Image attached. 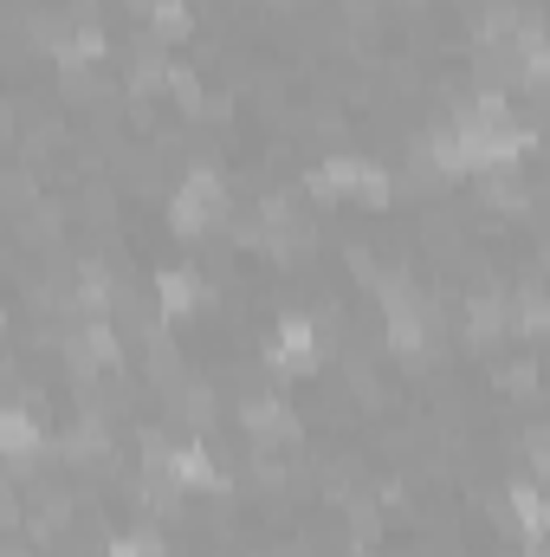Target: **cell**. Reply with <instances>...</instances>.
<instances>
[{
	"mask_svg": "<svg viewBox=\"0 0 550 557\" xmlns=\"http://www.w3.org/2000/svg\"><path fill=\"white\" fill-rule=\"evenodd\" d=\"M311 195H350V201H363V208H389V195H396V175L383 169V162H370V156H337V162H324V169H311Z\"/></svg>",
	"mask_w": 550,
	"mask_h": 557,
	"instance_id": "6da1fadb",
	"label": "cell"
},
{
	"mask_svg": "<svg viewBox=\"0 0 550 557\" xmlns=\"http://www.w3.org/2000/svg\"><path fill=\"white\" fill-rule=\"evenodd\" d=\"M168 221H175V234H214V227H227V221H234L227 182H221L214 169H188V182H182L175 201H168Z\"/></svg>",
	"mask_w": 550,
	"mask_h": 557,
	"instance_id": "7a4b0ae2",
	"label": "cell"
},
{
	"mask_svg": "<svg viewBox=\"0 0 550 557\" xmlns=\"http://www.w3.org/2000/svg\"><path fill=\"white\" fill-rule=\"evenodd\" d=\"M266 363H273V376H311L317 370V324L311 318H278Z\"/></svg>",
	"mask_w": 550,
	"mask_h": 557,
	"instance_id": "3957f363",
	"label": "cell"
},
{
	"mask_svg": "<svg viewBox=\"0 0 550 557\" xmlns=\"http://www.w3.org/2000/svg\"><path fill=\"white\" fill-rule=\"evenodd\" d=\"M240 428H247L260 447H291V441H298V416H291L278 396H247V403H240Z\"/></svg>",
	"mask_w": 550,
	"mask_h": 557,
	"instance_id": "277c9868",
	"label": "cell"
},
{
	"mask_svg": "<svg viewBox=\"0 0 550 557\" xmlns=\"http://www.w3.org/2000/svg\"><path fill=\"white\" fill-rule=\"evenodd\" d=\"M65 357H72V370L78 376H91V370H117V331L111 324H78L72 337H65Z\"/></svg>",
	"mask_w": 550,
	"mask_h": 557,
	"instance_id": "5b68a950",
	"label": "cell"
},
{
	"mask_svg": "<svg viewBox=\"0 0 550 557\" xmlns=\"http://www.w3.org/2000/svg\"><path fill=\"white\" fill-rule=\"evenodd\" d=\"M168 480H175V486H188V493H227V473L208 460V447H201V441L168 447Z\"/></svg>",
	"mask_w": 550,
	"mask_h": 557,
	"instance_id": "8992f818",
	"label": "cell"
},
{
	"mask_svg": "<svg viewBox=\"0 0 550 557\" xmlns=\"http://www.w3.org/2000/svg\"><path fill=\"white\" fill-rule=\"evenodd\" d=\"M201 305H208L201 273H188V267L155 273V311H162V318H188V311H201Z\"/></svg>",
	"mask_w": 550,
	"mask_h": 557,
	"instance_id": "52a82bcc",
	"label": "cell"
},
{
	"mask_svg": "<svg viewBox=\"0 0 550 557\" xmlns=\"http://www.w3.org/2000/svg\"><path fill=\"white\" fill-rule=\"evenodd\" d=\"M0 454H7V460H20V467L46 454V428H39L33 409H0Z\"/></svg>",
	"mask_w": 550,
	"mask_h": 557,
	"instance_id": "ba28073f",
	"label": "cell"
},
{
	"mask_svg": "<svg viewBox=\"0 0 550 557\" xmlns=\"http://www.w3.org/2000/svg\"><path fill=\"white\" fill-rule=\"evenodd\" d=\"M389 318V344L402 350V357H427L434 350V311L414 298V305H402V311H383Z\"/></svg>",
	"mask_w": 550,
	"mask_h": 557,
	"instance_id": "9c48e42d",
	"label": "cell"
},
{
	"mask_svg": "<svg viewBox=\"0 0 550 557\" xmlns=\"http://www.w3.org/2000/svg\"><path fill=\"white\" fill-rule=\"evenodd\" d=\"M505 331H512V305H505L499 292H479V298L466 305V337H473V344H499Z\"/></svg>",
	"mask_w": 550,
	"mask_h": 557,
	"instance_id": "30bf717a",
	"label": "cell"
},
{
	"mask_svg": "<svg viewBox=\"0 0 550 557\" xmlns=\"http://www.w3.org/2000/svg\"><path fill=\"white\" fill-rule=\"evenodd\" d=\"M162 403H168V416H175V421H188L195 434H201V428L214 421V396H208L201 383H175V389H168Z\"/></svg>",
	"mask_w": 550,
	"mask_h": 557,
	"instance_id": "8fae6325",
	"label": "cell"
},
{
	"mask_svg": "<svg viewBox=\"0 0 550 557\" xmlns=\"http://www.w3.org/2000/svg\"><path fill=\"white\" fill-rule=\"evenodd\" d=\"M59 454H65L72 467H85V460H104V454H111V434H104V421H78V428L59 441Z\"/></svg>",
	"mask_w": 550,
	"mask_h": 557,
	"instance_id": "7c38bea8",
	"label": "cell"
},
{
	"mask_svg": "<svg viewBox=\"0 0 550 557\" xmlns=\"http://www.w3.org/2000/svg\"><path fill=\"white\" fill-rule=\"evenodd\" d=\"M505 499H512V519H518L525 545H538V539H545V499H538V486H532V480H518Z\"/></svg>",
	"mask_w": 550,
	"mask_h": 557,
	"instance_id": "4fadbf2b",
	"label": "cell"
},
{
	"mask_svg": "<svg viewBox=\"0 0 550 557\" xmlns=\"http://www.w3.org/2000/svg\"><path fill=\"white\" fill-rule=\"evenodd\" d=\"M142 13H149V39H162V46L168 39H188V26H195L188 20V0H149Z\"/></svg>",
	"mask_w": 550,
	"mask_h": 557,
	"instance_id": "5bb4252c",
	"label": "cell"
},
{
	"mask_svg": "<svg viewBox=\"0 0 550 557\" xmlns=\"http://www.w3.org/2000/svg\"><path fill=\"white\" fill-rule=\"evenodd\" d=\"M168 78V59H162V39H137L130 52V91H155Z\"/></svg>",
	"mask_w": 550,
	"mask_h": 557,
	"instance_id": "9a60e30c",
	"label": "cell"
},
{
	"mask_svg": "<svg viewBox=\"0 0 550 557\" xmlns=\"http://www.w3.org/2000/svg\"><path fill=\"white\" fill-rule=\"evenodd\" d=\"M33 39H39L46 52H65V39H72V20H65V13H33Z\"/></svg>",
	"mask_w": 550,
	"mask_h": 557,
	"instance_id": "2e32d148",
	"label": "cell"
},
{
	"mask_svg": "<svg viewBox=\"0 0 550 557\" xmlns=\"http://www.w3.org/2000/svg\"><path fill=\"white\" fill-rule=\"evenodd\" d=\"M104 557H168V545H162L155 532H130V539H111Z\"/></svg>",
	"mask_w": 550,
	"mask_h": 557,
	"instance_id": "e0dca14e",
	"label": "cell"
},
{
	"mask_svg": "<svg viewBox=\"0 0 550 557\" xmlns=\"http://www.w3.org/2000/svg\"><path fill=\"white\" fill-rule=\"evenodd\" d=\"M162 85H168V91H175V104H188V111H195V104H201V78H195V72H188V65H168V78H162Z\"/></svg>",
	"mask_w": 550,
	"mask_h": 557,
	"instance_id": "ac0fdd59",
	"label": "cell"
},
{
	"mask_svg": "<svg viewBox=\"0 0 550 557\" xmlns=\"http://www.w3.org/2000/svg\"><path fill=\"white\" fill-rule=\"evenodd\" d=\"M518 331H525V337H538V331H545V292H538V285L518 298Z\"/></svg>",
	"mask_w": 550,
	"mask_h": 557,
	"instance_id": "d6986e66",
	"label": "cell"
},
{
	"mask_svg": "<svg viewBox=\"0 0 550 557\" xmlns=\"http://www.w3.org/2000/svg\"><path fill=\"white\" fill-rule=\"evenodd\" d=\"M33 201V175H7L0 182V208H26Z\"/></svg>",
	"mask_w": 550,
	"mask_h": 557,
	"instance_id": "ffe728a7",
	"label": "cell"
},
{
	"mask_svg": "<svg viewBox=\"0 0 550 557\" xmlns=\"http://www.w3.org/2000/svg\"><path fill=\"white\" fill-rule=\"evenodd\" d=\"M505 389H512V396H532V389H538V370H532V363H512Z\"/></svg>",
	"mask_w": 550,
	"mask_h": 557,
	"instance_id": "44dd1931",
	"label": "cell"
},
{
	"mask_svg": "<svg viewBox=\"0 0 550 557\" xmlns=\"http://www.w3.org/2000/svg\"><path fill=\"white\" fill-rule=\"evenodd\" d=\"M13 519H20V499H13V486L0 480V525H13Z\"/></svg>",
	"mask_w": 550,
	"mask_h": 557,
	"instance_id": "7402d4cb",
	"label": "cell"
},
{
	"mask_svg": "<svg viewBox=\"0 0 550 557\" xmlns=\"http://www.w3.org/2000/svg\"><path fill=\"white\" fill-rule=\"evenodd\" d=\"M525 557H545V552H538V545H525Z\"/></svg>",
	"mask_w": 550,
	"mask_h": 557,
	"instance_id": "603a6c76",
	"label": "cell"
},
{
	"mask_svg": "<svg viewBox=\"0 0 550 557\" xmlns=\"http://www.w3.org/2000/svg\"><path fill=\"white\" fill-rule=\"evenodd\" d=\"M0 557H33V552H0Z\"/></svg>",
	"mask_w": 550,
	"mask_h": 557,
	"instance_id": "cb8c5ba5",
	"label": "cell"
},
{
	"mask_svg": "<svg viewBox=\"0 0 550 557\" xmlns=\"http://www.w3.org/2000/svg\"><path fill=\"white\" fill-rule=\"evenodd\" d=\"M0 137H7V111H0Z\"/></svg>",
	"mask_w": 550,
	"mask_h": 557,
	"instance_id": "d4e9b609",
	"label": "cell"
},
{
	"mask_svg": "<svg viewBox=\"0 0 550 557\" xmlns=\"http://www.w3.org/2000/svg\"><path fill=\"white\" fill-rule=\"evenodd\" d=\"M273 557H298V552H273Z\"/></svg>",
	"mask_w": 550,
	"mask_h": 557,
	"instance_id": "484cf974",
	"label": "cell"
},
{
	"mask_svg": "<svg viewBox=\"0 0 550 557\" xmlns=\"http://www.w3.org/2000/svg\"><path fill=\"white\" fill-rule=\"evenodd\" d=\"M0 331H7V311H0Z\"/></svg>",
	"mask_w": 550,
	"mask_h": 557,
	"instance_id": "4316f807",
	"label": "cell"
}]
</instances>
